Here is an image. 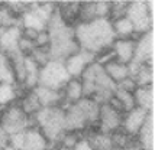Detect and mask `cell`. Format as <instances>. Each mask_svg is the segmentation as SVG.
Returning <instances> with one entry per match:
<instances>
[{
	"instance_id": "obj_1",
	"label": "cell",
	"mask_w": 155,
	"mask_h": 150,
	"mask_svg": "<svg viewBox=\"0 0 155 150\" xmlns=\"http://www.w3.org/2000/svg\"><path fill=\"white\" fill-rule=\"evenodd\" d=\"M75 41L80 49L96 55L112 48L116 39L112 22L109 19H94L88 23H77L74 26Z\"/></svg>"
},
{
	"instance_id": "obj_23",
	"label": "cell",
	"mask_w": 155,
	"mask_h": 150,
	"mask_svg": "<svg viewBox=\"0 0 155 150\" xmlns=\"http://www.w3.org/2000/svg\"><path fill=\"white\" fill-rule=\"evenodd\" d=\"M19 107L22 108V111H23L28 117H31V118L42 108L39 104V100H38V97H36L34 89H29V91H26V92L22 95V98H20V101H19Z\"/></svg>"
},
{
	"instance_id": "obj_19",
	"label": "cell",
	"mask_w": 155,
	"mask_h": 150,
	"mask_svg": "<svg viewBox=\"0 0 155 150\" xmlns=\"http://www.w3.org/2000/svg\"><path fill=\"white\" fill-rule=\"evenodd\" d=\"M62 97H64V105L62 107L74 104V102H77L78 100H81L84 97V94H83V84H81L80 78H71L65 84V87L62 88Z\"/></svg>"
},
{
	"instance_id": "obj_22",
	"label": "cell",
	"mask_w": 155,
	"mask_h": 150,
	"mask_svg": "<svg viewBox=\"0 0 155 150\" xmlns=\"http://www.w3.org/2000/svg\"><path fill=\"white\" fill-rule=\"evenodd\" d=\"M91 146L93 150H115L112 134H104L100 131H91L87 137H84Z\"/></svg>"
},
{
	"instance_id": "obj_27",
	"label": "cell",
	"mask_w": 155,
	"mask_h": 150,
	"mask_svg": "<svg viewBox=\"0 0 155 150\" xmlns=\"http://www.w3.org/2000/svg\"><path fill=\"white\" fill-rule=\"evenodd\" d=\"M18 98V85L0 82V111L13 104Z\"/></svg>"
},
{
	"instance_id": "obj_38",
	"label": "cell",
	"mask_w": 155,
	"mask_h": 150,
	"mask_svg": "<svg viewBox=\"0 0 155 150\" xmlns=\"http://www.w3.org/2000/svg\"><path fill=\"white\" fill-rule=\"evenodd\" d=\"M71 150H93V149H91V146L88 144L87 140H86V139L83 137V139H81L80 142L75 144V146H74V147H73Z\"/></svg>"
},
{
	"instance_id": "obj_9",
	"label": "cell",
	"mask_w": 155,
	"mask_h": 150,
	"mask_svg": "<svg viewBox=\"0 0 155 150\" xmlns=\"http://www.w3.org/2000/svg\"><path fill=\"white\" fill-rule=\"evenodd\" d=\"M154 29L141 35V36H138L135 45V55H134L132 62H135L138 65H141V64L154 65Z\"/></svg>"
},
{
	"instance_id": "obj_14",
	"label": "cell",
	"mask_w": 155,
	"mask_h": 150,
	"mask_svg": "<svg viewBox=\"0 0 155 150\" xmlns=\"http://www.w3.org/2000/svg\"><path fill=\"white\" fill-rule=\"evenodd\" d=\"M136 38H126V39H115L112 43V52L116 61L128 65L132 62L135 55Z\"/></svg>"
},
{
	"instance_id": "obj_25",
	"label": "cell",
	"mask_w": 155,
	"mask_h": 150,
	"mask_svg": "<svg viewBox=\"0 0 155 150\" xmlns=\"http://www.w3.org/2000/svg\"><path fill=\"white\" fill-rule=\"evenodd\" d=\"M138 87H148L154 85V65L149 64H141L134 75Z\"/></svg>"
},
{
	"instance_id": "obj_7",
	"label": "cell",
	"mask_w": 155,
	"mask_h": 150,
	"mask_svg": "<svg viewBox=\"0 0 155 150\" xmlns=\"http://www.w3.org/2000/svg\"><path fill=\"white\" fill-rule=\"evenodd\" d=\"M32 118L22 111L19 104L13 102L0 111V126L9 133V136L25 131L28 127L32 126Z\"/></svg>"
},
{
	"instance_id": "obj_16",
	"label": "cell",
	"mask_w": 155,
	"mask_h": 150,
	"mask_svg": "<svg viewBox=\"0 0 155 150\" xmlns=\"http://www.w3.org/2000/svg\"><path fill=\"white\" fill-rule=\"evenodd\" d=\"M22 36V27L12 26L0 30V52L9 54L15 49H18V43Z\"/></svg>"
},
{
	"instance_id": "obj_10",
	"label": "cell",
	"mask_w": 155,
	"mask_h": 150,
	"mask_svg": "<svg viewBox=\"0 0 155 150\" xmlns=\"http://www.w3.org/2000/svg\"><path fill=\"white\" fill-rule=\"evenodd\" d=\"M94 59L96 56L93 54L80 49L74 55L68 56L67 59L64 61V65H65V69H67L68 75L71 78H80L81 74L84 72V69L87 68L91 62H94Z\"/></svg>"
},
{
	"instance_id": "obj_35",
	"label": "cell",
	"mask_w": 155,
	"mask_h": 150,
	"mask_svg": "<svg viewBox=\"0 0 155 150\" xmlns=\"http://www.w3.org/2000/svg\"><path fill=\"white\" fill-rule=\"evenodd\" d=\"M116 88L117 89H122V91H126V92H135V89L138 88V85H136V82L134 78H130V77H128V78H125L123 81L117 82L116 84Z\"/></svg>"
},
{
	"instance_id": "obj_20",
	"label": "cell",
	"mask_w": 155,
	"mask_h": 150,
	"mask_svg": "<svg viewBox=\"0 0 155 150\" xmlns=\"http://www.w3.org/2000/svg\"><path fill=\"white\" fill-rule=\"evenodd\" d=\"M39 71H41L39 65L31 56H25V81H23V87L26 88V91L38 87Z\"/></svg>"
},
{
	"instance_id": "obj_5",
	"label": "cell",
	"mask_w": 155,
	"mask_h": 150,
	"mask_svg": "<svg viewBox=\"0 0 155 150\" xmlns=\"http://www.w3.org/2000/svg\"><path fill=\"white\" fill-rule=\"evenodd\" d=\"M125 16L132 23L135 35L147 33L154 29V2H129Z\"/></svg>"
},
{
	"instance_id": "obj_28",
	"label": "cell",
	"mask_w": 155,
	"mask_h": 150,
	"mask_svg": "<svg viewBox=\"0 0 155 150\" xmlns=\"http://www.w3.org/2000/svg\"><path fill=\"white\" fill-rule=\"evenodd\" d=\"M12 26H20V17L6 6V3H0V29H7Z\"/></svg>"
},
{
	"instance_id": "obj_18",
	"label": "cell",
	"mask_w": 155,
	"mask_h": 150,
	"mask_svg": "<svg viewBox=\"0 0 155 150\" xmlns=\"http://www.w3.org/2000/svg\"><path fill=\"white\" fill-rule=\"evenodd\" d=\"M135 105L145 110L148 113L154 111V85L148 87H138L134 92Z\"/></svg>"
},
{
	"instance_id": "obj_6",
	"label": "cell",
	"mask_w": 155,
	"mask_h": 150,
	"mask_svg": "<svg viewBox=\"0 0 155 150\" xmlns=\"http://www.w3.org/2000/svg\"><path fill=\"white\" fill-rule=\"evenodd\" d=\"M70 80H71V77L68 75L64 62L49 59L44 67H41L38 85L45 87V88L57 89V91H62V88L65 87V84Z\"/></svg>"
},
{
	"instance_id": "obj_26",
	"label": "cell",
	"mask_w": 155,
	"mask_h": 150,
	"mask_svg": "<svg viewBox=\"0 0 155 150\" xmlns=\"http://www.w3.org/2000/svg\"><path fill=\"white\" fill-rule=\"evenodd\" d=\"M0 82L2 84H12L16 85V77L6 54L0 52Z\"/></svg>"
},
{
	"instance_id": "obj_11",
	"label": "cell",
	"mask_w": 155,
	"mask_h": 150,
	"mask_svg": "<svg viewBox=\"0 0 155 150\" xmlns=\"http://www.w3.org/2000/svg\"><path fill=\"white\" fill-rule=\"evenodd\" d=\"M64 110H65V118H64L65 120V131H73V133L81 134V131L90 127L87 117L84 116V113L75 102L64 107Z\"/></svg>"
},
{
	"instance_id": "obj_17",
	"label": "cell",
	"mask_w": 155,
	"mask_h": 150,
	"mask_svg": "<svg viewBox=\"0 0 155 150\" xmlns=\"http://www.w3.org/2000/svg\"><path fill=\"white\" fill-rule=\"evenodd\" d=\"M35 94L39 100V104L42 108L45 107H58V105H64V97H62V91H57V89L45 88V87H36L34 88Z\"/></svg>"
},
{
	"instance_id": "obj_15",
	"label": "cell",
	"mask_w": 155,
	"mask_h": 150,
	"mask_svg": "<svg viewBox=\"0 0 155 150\" xmlns=\"http://www.w3.org/2000/svg\"><path fill=\"white\" fill-rule=\"evenodd\" d=\"M20 150H49V143L38 127L31 126L23 131V143Z\"/></svg>"
},
{
	"instance_id": "obj_24",
	"label": "cell",
	"mask_w": 155,
	"mask_h": 150,
	"mask_svg": "<svg viewBox=\"0 0 155 150\" xmlns=\"http://www.w3.org/2000/svg\"><path fill=\"white\" fill-rule=\"evenodd\" d=\"M112 22V29L115 33L116 39H126V38H135L134 26L126 16H122L119 19H115Z\"/></svg>"
},
{
	"instance_id": "obj_4",
	"label": "cell",
	"mask_w": 155,
	"mask_h": 150,
	"mask_svg": "<svg viewBox=\"0 0 155 150\" xmlns=\"http://www.w3.org/2000/svg\"><path fill=\"white\" fill-rule=\"evenodd\" d=\"M65 110L62 105L41 108L34 117V126L38 127L44 137L48 140L49 146L60 142L61 136L65 133Z\"/></svg>"
},
{
	"instance_id": "obj_3",
	"label": "cell",
	"mask_w": 155,
	"mask_h": 150,
	"mask_svg": "<svg viewBox=\"0 0 155 150\" xmlns=\"http://www.w3.org/2000/svg\"><path fill=\"white\" fill-rule=\"evenodd\" d=\"M83 94L87 98L94 100L97 104H107L116 89V84L107 77L104 68L97 62H91L81 74Z\"/></svg>"
},
{
	"instance_id": "obj_36",
	"label": "cell",
	"mask_w": 155,
	"mask_h": 150,
	"mask_svg": "<svg viewBox=\"0 0 155 150\" xmlns=\"http://www.w3.org/2000/svg\"><path fill=\"white\" fill-rule=\"evenodd\" d=\"M35 45L36 48H48L49 46V35L47 30H41L36 39H35Z\"/></svg>"
},
{
	"instance_id": "obj_39",
	"label": "cell",
	"mask_w": 155,
	"mask_h": 150,
	"mask_svg": "<svg viewBox=\"0 0 155 150\" xmlns=\"http://www.w3.org/2000/svg\"><path fill=\"white\" fill-rule=\"evenodd\" d=\"M54 150H70V149H65V147H61V146H58L57 149H54Z\"/></svg>"
},
{
	"instance_id": "obj_30",
	"label": "cell",
	"mask_w": 155,
	"mask_h": 150,
	"mask_svg": "<svg viewBox=\"0 0 155 150\" xmlns=\"http://www.w3.org/2000/svg\"><path fill=\"white\" fill-rule=\"evenodd\" d=\"M81 139V134L80 133H73V131H65L60 139V146L61 147H65V149H73L75 144L80 142Z\"/></svg>"
},
{
	"instance_id": "obj_37",
	"label": "cell",
	"mask_w": 155,
	"mask_h": 150,
	"mask_svg": "<svg viewBox=\"0 0 155 150\" xmlns=\"http://www.w3.org/2000/svg\"><path fill=\"white\" fill-rule=\"evenodd\" d=\"M10 144V136L6 130L0 126V150H5Z\"/></svg>"
},
{
	"instance_id": "obj_21",
	"label": "cell",
	"mask_w": 155,
	"mask_h": 150,
	"mask_svg": "<svg viewBox=\"0 0 155 150\" xmlns=\"http://www.w3.org/2000/svg\"><path fill=\"white\" fill-rule=\"evenodd\" d=\"M103 68H104V72L107 74V77L115 82V84L123 81L125 78L129 77L128 65H125V64H122V62L116 61V59H112V61H109L107 64H104Z\"/></svg>"
},
{
	"instance_id": "obj_2",
	"label": "cell",
	"mask_w": 155,
	"mask_h": 150,
	"mask_svg": "<svg viewBox=\"0 0 155 150\" xmlns=\"http://www.w3.org/2000/svg\"><path fill=\"white\" fill-rule=\"evenodd\" d=\"M45 30L49 35V58L51 59L64 62L68 56L80 51V46L75 41L74 26L67 23L61 17L57 7L48 20Z\"/></svg>"
},
{
	"instance_id": "obj_31",
	"label": "cell",
	"mask_w": 155,
	"mask_h": 150,
	"mask_svg": "<svg viewBox=\"0 0 155 150\" xmlns=\"http://www.w3.org/2000/svg\"><path fill=\"white\" fill-rule=\"evenodd\" d=\"M129 2H110V14H109V20H115L122 16L126 14Z\"/></svg>"
},
{
	"instance_id": "obj_13",
	"label": "cell",
	"mask_w": 155,
	"mask_h": 150,
	"mask_svg": "<svg viewBox=\"0 0 155 150\" xmlns=\"http://www.w3.org/2000/svg\"><path fill=\"white\" fill-rule=\"evenodd\" d=\"M136 143L141 150H154L155 147V118L154 113H148L145 121L136 134Z\"/></svg>"
},
{
	"instance_id": "obj_33",
	"label": "cell",
	"mask_w": 155,
	"mask_h": 150,
	"mask_svg": "<svg viewBox=\"0 0 155 150\" xmlns=\"http://www.w3.org/2000/svg\"><path fill=\"white\" fill-rule=\"evenodd\" d=\"M96 3V17L109 19L110 14V2H94Z\"/></svg>"
},
{
	"instance_id": "obj_34",
	"label": "cell",
	"mask_w": 155,
	"mask_h": 150,
	"mask_svg": "<svg viewBox=\"0 0 155 150\" xmlns=\"http://www.w3.org/2000/svg\"><path fill=\"white\" fill-rule=\"evenodd\" d=\"M36 48V45H35L34 41H29L26 38H23V36H20L19 39V43H18V49H19L22 54L25 55V56H29L31 52Z\"/></svg>"
},
{
	"instance_id": "obj_40",
	"label": "cell",
	"mask_w": 155,
	"mask_h": 150,
	"mask_svg": "<svg viewBox=\"0 0 155 150\" xmlns=\"http://www.w3.org/2000/svg\"><path fill=\"white\" fill-rule=\"evenodd\" d=\"M5 150H15V149H13V147H10V146H9V147H6Z\"/></svg>"
},
{
	"instance_id": "obj_8",
	"label": "cell",
	"mask_w": 155,
	"mask_h": 150,
	"mask_svg": "<svg viewBox=\"0 0 155 150\" xmlns=\"http://www.w3.org/2000/svg\"><path fill=\"white\" fill-rule=\"evenodd\" d=\"M122 114L120 111L113 108L110 104H101L99 110V120H97V131L104 134H113L117 130H120L122 126Z\"/></svg>"
},
{
	"instance_id": "obj_29",
	"label": "cell",
	"mask_w": 155,
	"mask_h": 150,
	"mask_svg": "<svg viewBox=\"0 0 155 150\" xmlns=\"http://www.w3.org/2000/svg\"><path fill=\"white\" fill-rule=\"evenodd\" d=\"M97 19L96 17V3L94 2H83L78 5L77 23H88Z\"/></svg>"
},
{
	"instance_id": "obj_12",
	"label": "cell",
	"mask_w": 155,
	"mask_h": 150,
	"mask_svg": "<svg viewBox=\"0 0 155 150\" xmlns=\"http://www.w3.org/2000/svg\"><path fill=\"white\" fill-rule=\"evenodd\" d=\"M152 113H154V111H152ZM147 116H148V111L139 108V107L132 108L130 111L125 113L123 117H122L120 130L125 134H128V136L136 137V134H138L139 129L142 127V124L145 121Z\"/></svg>"
},
{
	"instance_id": "obj_32",
	"label": "cell",
	"mask_w": 155,
	"mask_h": 150,
	"mask_svg": "<svg viewBox=\"0 0 155 150\" xmlns=\"http://www.w3.org/2000/svg\"><path fill=\"white\" fill-rule=\"evenodd\" d=\"M39 67H44L51 58H49V46L48 48H35L29 55Z\"/></svg>"
}]
</instances>
